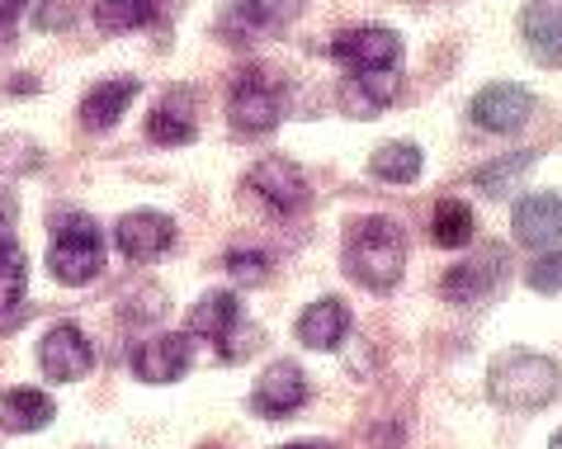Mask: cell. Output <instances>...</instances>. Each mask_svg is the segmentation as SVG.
<instances>
[{
    "label": "cell",
    "instance_id": "7",
    "mask_svg": "<svg viewBox=\"0 0 562 449\" xmlns=\"http://www.w3.org/2000/svg\"><path fill=\"white\" fill-rule=\"evenodd\" d=\"M502 280H506V251L502 246H487L477 260H463V266H454L445 274V299L449 303H487L496 289H502Z\"/></svg>",
    "mask_w": 562,
    "mask_h": 449
},
{
    "label": "cell",
    "instance_id": "14",
    "mask_svg": "<svg viewBox=\"0 0 562 449\" xmlns=\"http://www.w3.org/2000/svg\"><path fill=\"white\" fill-rule=\"evenodd\" d=\"M562 237V199L558 194H525L515 204V242L529 251H549Z\"/></svg>",
    "mask_w": 562,
    "mask_h": 449
},
{
    "label": "cell",
    "instance_id": "21",
    "mask_svg": "<svg viewBox=\"0 0 562 449\" xmlns=\"http://www.w3.org/2000/svg\"><path fill=\"white\" fill-rule=\"evenodd\" d=\"M397 96V76L393 71H364L346 81V110L359 119H373V110H383Z\"/></svg>",
    "mask_w": 562,
    "mask_h": 449
},
{
    "label": "cell",
    "instance_id": "30",
    "mask_svg": "<svg viewBox=\"0 0 562 449\" xmlns=\"http://www.w3.org/2000/svg\"><path fill=\"white\" fill-rule=\"evenodd\" d=\"M10 223H14V194L0 190V227H10Z\"/></svg>",
    "mask_w": 562,
    "mask_h": 449
},
{
    "label": "cell",
    "instance_id": "20",
    "mask_svg": "<svg viewBox=\"0 0 562 449\" xmlns=\"http://www.w3.org/2000/svg\"><path fill=\"white\" fill-rule=\"evenodd\" d=\"M241 322V303L237 293L217 289V293H204L199 299V307L190 313V336H204V340H223L232 327Z\"/></svg>",
    "mask_w": 562,
    "mask_h": 449
},
{
    "label": "cell",
    "instance_id": "13",
    "mask_svg": "<svg viewBox=\"0 0 562 449\" xmlns=\"http://www.w3.org/2000/svg\"><path fill=\"white\" fill-rule=\"evenodd\" d=\"M184 369H190V340L176 332L147 336L143 346L133 350V374L143 383H176Z\"/></svg>",
    "mask_w": 562,
    "mask_h": 449
},
{
    "label": "cell",
    "instance_id": "9",
    "mask_svg": "<svg viewBox=\"0 0 562 449\" xmlns=\"http://www.w3.org/2000/svg\"><path fill=\"white\" fill-rule=\"evenodd\" d=\"M307 402V379H303V369L299 364H270L260 374L256 383V393H251V412L265 416V422H279V416H293Z\"/></svg>",
    "mask_w": 562,
    "mask_h": 449
},
{
    "label": "cell",
    "instance_id": "24",
    "mask_svg": "<svg viewBox=\"0 0 562 449\" xmlns=\"http://www.w3.org/2000/svg\"><path fill=\"white\" fill-rule=\"evenodd\" d=\"M156 0H95V24L104 34H128V29L151 24Z\"/></svg>",
    "mask_w": 562,
    "mask_h": 449
},
{
    "label": "cell",
    "instance_id": "16",
    "mask_svg": "<svg viewBox=\"0 0 562 449\" xmlns=\"http://www.w3.org/2000/svg\"><path fill=\"white\" fill-rule=\"evenodd\" d=\"M137 90H143V81L137 76H114V81H100V86H90V96L81 100V123L86 128H114V123L128 114V104L137 100Z\"/></svg>",
    "mask_w": 562,
    "mask_h": 449
},
{
    "label": "cell",
    "instance_id": "2",
    "mask_svg": "<svg viewBox=\"0 0 562 449\" xmlns=\"http://www.w3.org/2000/svg\"><path fill=\"white\" fill-rule=\"evenodd\" d=\"M558 364L539 350H502L487 364V393L506 412H543L558 397Z\"/></svg>",
    "mask_w": 562,
    "mask_h": 449
},
{
    "label": "cell",
    "instance_id": "17",
    "mask_svg": "<svg viewBox=\"0 0 562 449\" xmlns=\"http://www.w3.org/2000/svg\"><path fill=\"white\" fill-rule=\"evenodd\" d=\"M350 332V307L340 299H317L299 317V340L307 350H336Z\"/></svg>",
    "mask_w": 562,
    "mask_h": 449
},
{
    "label": "cell",
    "instance_id": "6",
    "mask_svg": "<svg viewBox=\"0 0 562 449\" xmlns=\"http://www.w3.org/2000/svg\"><path fill=\"white\" fill-rule=\"evenodd\" d=\"M38 364H43V374L57 379V383L86 379L90 369H95V346L86 340V332H81V327L61 322V327H53L48 336H43V346H38Z\"/></svg>",
    "mask_w": 562,
    "mask_h": 449
},
{
    "label": "cell",
    "instance_id": "25",
    "mask_svg": "<svg viewBox=\"0 0 562 449\" xmlns=\"http://www.w3.org/2000/svg\"><path fill=\"white\" fill-rule=\"evenodd\" d=\"M473 209L463 204V199H445V204H435V218H430V237L440 246H468L473 242Z\"/></svg>",
    "mask_w": 562,
    "mask_h": 449
},
{
    "label": "cell",
    "instance_id": "12",
    "mask_svg": "<svg viewBox=\"0 0 562 449\" xmlns=\"http://www.w3.org/2000/svg\"><path fill=\"white\" fill-rule=\"evenodd\" d=\"M114 237H119V251L128 260H156L176 246V223H170L166 213L143 209V213H128V218L114 227Z\"/></svg>",
    "mask_w": 562,
    "mask_h": 449
},
{
    "label": "cell",
    "instance_id": "10",
    "mask_svg": "<svg viewBox=\"0 0 562 449\" xmlns=\"http://www.w3.org/2000/svg\"><path fill=\"white\" fill-rule=\"evenodd\" d=\"M293 14H299V0H237L223 20V34L232 43H256V38L279 34Z\"/></svg>",
    "mask_w": 562,
    "mask_h": 449
},
{
    "label": "cell",
    "instance_id": "1",
    "mask_svg": "<svg viewBox=\"0 0 562 449\" xmlns=\"http://www.w3.org/2000/svg\"><path fill=\"white\" fill-rule=\"evenodd\" d=\"M402 266H407V237L393 218L373 213V218H359L346 232V274L355 284H364L373 293L397 289Z\"/></svg>",
    "mask_w": 562,
    "mask_h": 449
},
{
    "label": "cell",
    "instance_id": "31",
    "mask_svg": "<svg viewBox=\"0 0 562 449\" xmlns=\"http://www.w3.org/2000/svg\"><path fill=\"white\" fill-rule=\"evenodd\" d=\"M284 449H331L326 440H299V445H284Z\"/></svg>",
    "mask_w": 562,
    "mask_h": 449
},
{
    "label": "cell",
    "instance_id": "8",
    "mask_svg": "<svg viewBox=\"0 0 562 449\" xmlns=\"http://www.w3.org/2000/svg\"><path fill=\"white\" fill-rule=\"evenodd\" d=\"M529 114H535V96L525 86H510V81H496L487 90H477L473 100V123L487 133H515L525 128Z\"/></svg>",
    "mask_w": 562,
    "mask_h": 449
},
{
    "label": "cell",
    "instance_id": "5",
    "mask_svg": "<svg viewBox=\"0 0 562 449\" xmlns=\"http://www.w3.org/2000/svg\"><path fill=\"white\" fill-rule=\"evenodd\" d=\"M331 57H336L350 76H364V71H397V61H402V38L393 34V29H383V24L346 29V34H336Z\"/></svg>",
    "mask_w": 562,
    "mask_h": 449
},
{
    "label": "cell",
    "instance_id": "26",
    "mask_svg": "<svg viewBox=\"0 0 562 449\" xmlns=\"http://www.w3.org/2000/svg\"><path fill=\"white\" fill-rule=\"evenodd\" d=\"M539 161V151H515V157H502V161H492V166H477V176H473V184L482 194H506L510 190V180H520L529 166Z\"/></svg>",
    "mask_w": 562,
    "mask_h": 449
},
{
    "label": "cell",
    "instance_id": "4",
    "mask_svg": "<svg viewBox=\"0 0 562 449\" xmlns=\"http://www.w3.org/2000/svg\"><path fill=\"white\" fill-rule=\"evenodd\" d=\"M227 114H232V128L237 133H270L279 128V119H284V86L270 81L265 71H246L237 90H232V104H227Z\"/></svg>",
    "mask_w": 562,
    "mask_h": 449
},
{
    "label": "cell",
    "instance_id": "32",
    "mask_svg": "<svg viewBox=\"0 0 562 449\" xmlns=\"http://www.w3.org/2000/svg\"><path fill=\"white\" fill-rule=\"evenodd\" d=\"M549 449H562V430H558V436H553V445Z\"/></svg>",
    "mask_w": 562,
    "mask_h": 449
},
{
    "label": "cell",
    "instance_id": "29",
    "mask_svg": "<svg viewBox=\"0 0 562 449\" xmlns=\"http://www.w3.org/2000/svg\"><path fill=\"white\" fill-rule=\"evenodd\" d=\"M29 10V0H0V24H14Z\"/></svg>",
    "mask_w": 562,
    "mask_h": 449
},
{
    "label": "cell",
    "instance_id": "19",
    "mask_svg": "<svg viewBox=\"0 0 562 449\" xmlns=\"http://www.w3.org/2000/svg\"><path fill=\"white\" fill-rule=\"evenodd\" d=\"M147 137L161 147H184L194 143V100L190 90H170L147 119Z\"/></svg>",
    "mask_w": 562,
    "mask_h": 449
},
{
    "label": "cell",
    "instance_id": "23",
    "mask_svg": "<svg viewBox=\"0 0 562 449\" xmlns=\"http://www.w3.org/2000/svg\"><path fill=\"white\" fill-rule=\"evenodd\" d=\"M29 284V256L14 237H0V313H10L14 303L24 299Z\"/></svg>",
    "mask_w": 562,
    "mask_h": 449
},
{
    "label": "cell",
    "instance_id": "11",
    "mask_svg": "<svg viewBox=\"0 0 562 449\" xmlns=\"http://www.w3.org/2000/svg\"><path fill=\"white\" fill-rule=\"evenodd\" d=\"M251 190L265 209H274V213H299L307 204V180H303V170L284 161V157H270V161H260L251 170Z\"/></svg>",
    "mask_w": 562,
    "mask_h": 449
},
{
    "label": "cell",
    "instance_id": "28",
    "mask_svg": "<svg viewBox=\"0 0 562 449\" xmlns=\"http://www.w3.org/2000/svg\"><path fill=\"white\" fill-rule=\"evenodd\" d=\"M529 289L539 293H562V251H549L529 266Z\"/></svg>",
    "mask_w": 562,
    "mask_h": 449
},
{
    "label": "cell",
    "instance_id": "18",
    "mask_svg": "<svg viewBox=\"0 0 562 449\" xmlns=\"http://www.w3.org/2000/svg\"><path fill=\"white\" fill-rule=\"evenodd\" d=\"M53 397L38 393V389H10L0 393V430H10V436H29V430H43L53 426Z\"/></svg>",
    "mask_w": 562,
    "mask_h": 449
},
{
    "label": "cell",
    "instance_id": "3",
    "mask_svg": "<svg viewBox=\"0 0 562 449\" xmlns=\"http://www.w3.org/2000/svg\"><path fill=\"white\" fill-rule=\"evenodd\" d=\"M48 266H53V280L81 289L100 274L104 266V242H100V227L86 218V213H61L57 218V237H53V251H48Z\"/></svg>",
    "mask_w": 562,
    "mask_h": 449
},
{
    "label": "cell",
    "instance_id": "27",
    "mask_svg": "<svg viewBox=\"0 0 562 449\" xmlns=\"http://www.w3.org/2000/svg\"><path fill=\"white\" fill-rule=\"evenodd\" d=\"M227 270L237 284H265L270 274V256L265 251H227Z\"/></svg>",
    "mask_w": 562,
    "mask_h": 449
},
{
    "label": "cell",
    "instance_id": "22",
    "mask_svg": "<svg viewBox=\"0 0 562 449\" xmlns=\"http://www.w3.org/2000/svg\"><path fill=\"white\" fill-rule=\"evenodd\" d=\"M369 166H373V176L387 184H412L420 176V147L416 143H383Z\"/></svg>",
    "mask_w": 562,
    "mask_h": 449
},
{
    "label": "cell",
    "instance_id": "15",
    "mask_svg": "<svg viewBox=\"0 0 562 449\" xmlns=\"http://www.w3.org/2000/svg\"><path fill=\"white\" fill-rule=\"evenodd\" d=\"M520 34L543 67H562V0H529L520 14Z\"/></svg>",
    "mask_w": 562,
    "mask_h": 449
}]
</instances>
